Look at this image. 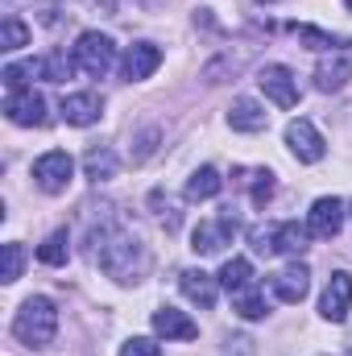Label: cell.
I'll return each instance as SVG.
<instances>
[{"mask_svg":"<svg viewBox=\"0 0 352 356\" xmlns=\"http://www.w3.org/2000/svg\"><path fill=\"white\" fill-rule=\"evenodd\" d=\"M91 257H95V266L104 269L108 277H116V282H125V286L141 282L145 269H150L145 245H141L133 232L116 228V224H104L99 232H91Z\"/></svg>","mask_w":352,"mask_h":356,"instance_id":"cell-1","label":"cell"},{"mask_svg":"<svg viewBox=\"0 0 352 356\" xmlns=\"http://www.w3.org/2000/svg\"><path fill=\"white\" fill-rule=\"evenodd\" d=\"M54 332H58V307L50 298H42V294L25 298L17 319H13V336L21 344H29V348H46L54 340Z\"/></svg>","mask_w":352,"mask_h":356,"instance_id":"cell-2","label":"cell"},{"mask_svg":"<svg viewBox=\"0 0 352 356\" xmlns=\"http://www.w3.org/2000/svg\"><path fill=\"white\" fill-rule=\"evenodd\" d=\"M71 63H75V71L79 75H88V79H104L108 71H112V63H116V46H112V38H104V33H79V42L71 46Z\"/></svg>","mask_w":352,"mask_h":356,"instance_id":"cell-3","label":"cell"},{"mask_svg":"<svg viewBox=\"0 0 352 356\" xmlns=\"http://www.w3.org/2000/svg\"><path fill=\"white\" fill-rule=\"evenodd\" d=\"M307 236L311 228H303L298 220H282V224H269L253 232V249L257 253H286V257H298L307 249Z\"/></svg>","mask_w":352,"mask_h":356,"instance_id":"cell-4","label":"cell"},{"mask_svg":"<svg viewBox=\"0 0 352 356\" xmlns=\"http://www.w3.org/2000/svg\"><path fill=\"white\" fill-rule=\"evenodd\" d=\"M71 175H75V162H71V154H63V149H50V154H42V158L33 162V178H38V186H42L46 195H63V191L71 186Z\"/></svg>","mask_w":352,"mask_h":356,"instance_id":"cell-5","label":"cell"},{"mask_svg":"<svg viewBox=\"0 0 352 356\" xmlns=\"http://www.w3.org/2000/svg\"><path fill=\"white\" fill-rule=\"evenodd\" d=\"M241 232V224H237V216H232V207L216 220V224H199L195 232H191V249L199 253V257H207V253H220L232 236Z\"/></svg>","mask_w":352,"mask_h":356,"instance_id":"cell-6","label":"cell"},{"mask_svg":"<svg viewBox=\"0 0 352 356\" xmlns=\"http://www.w3.org/2000/svg\"><path fill=\"white\" fill-rule=\"evenodd\" d=\"M286 145H290V154L298 158V162H323V137H319V129L311 124V120H290L286 124Z\"/></svg>","mask_w":352,"mask_h":356,"instance_id":"cell-7","label":"cell"},{"mask_svg":"<svg viewBox=\"0 0 352 356\" xmlns=\"http://www.w3.org/2000/svg\"><path fill=\"white\" fill-rule=\"evenodd\" d=\"M4 112H8V120H13V124H21V129H42V124H46V99H42L33 88L8 91Z\"/></svg>","mask_w":352,"mask_h":356,"instance_id":"cell-8","label":"cell"},{"mask_svg":"<svg viewBox=\"0 0 352 356\" xmlns=\"http://www.w3.org/2000/svg\"><path fill=\"white\" fill-rule=\"evenodd\" d=\"M349 307H352V273H332V282H328V290H323V298H319V315L328 319V323H344L349 319Z\"/></svg>","mask_w":352,"mask_h":356,"instance_id":"cell-9","label":"cell"},{"mask_svg":"<svg viewBox=\"0 0 352 356\" xmlns=\"http://www.w3.org/2000/svg\"><path fill=\"white\" fill-rule=\"evenodd\" d=\"M307 228H311V236H319V241H332V236L344 228V203H340L336 195H323V199H315V207H311V216H307Z\"/></svg>","mask_w":352,"mask_h":356,"instance_id":"cell-10","label":"cell"},{"mask_svg":"<svg viewBox=\"0 0 352 356\" xmlns=\"http://www.w3.org/2000/svg\"><path fill=\"white\" fill-rule=\"evenodd\" d=\"M257 83H262V91L278 104V108H294V104H298V83H294V75H290L286 67H278V63L262 67Z\"/></svg>","mask_w":352,"mask_h":356,"instance_id":"cell-11","label":"cell"},{"mask_svg":"<svg viewBox=\"0 0 352 356\" xmlns=\"http://www.w3.org/2000/svg\"><path fill=\"white\" fill-rule=\"evenodd\" d=\"M269 290H273V298H282V302H303L307 298V290H311V269L307 266H286L278 269L273 277H269Z\"/></svg>","mask_w":352,"mask_h":356,"instance_id":"cell-12","label":"cell"},{"mask_svg":"<svg viewBox=\"0 0 352 356\" xmlns=\"http://www.w3.org/2000/svg\"><path fill=\"white\" fill-rule=\"evenodd\" d=\"M162 67V50L154 46V42H137V46H129V54H125V79L129 83H141V79H150L154 71Z\"/></svg>","mask_w":352,"mask_h":356,"instance_id":"cell-13","label":"cell"},{"mask_svg":"<svg viewBox=\"0 0 352 356\" xmlns=\"http://www.w3.org/2000/svg\"><path fill=\"white\" fill-rule=\"evenodd\" d=\"M228 124H232L237 133H262L265 124H269V112H265L257 99L241 95V99H232V108H228Z\"/></svg>","mask_w":352,"mask_h":356,"instance_id":"cell-14","label":"cell"},{"mask_svg":"<svg viewBox=\"0 0 352 356\" xmlns=\"http://www.w3.org/2000/svg\"><path fill=\"white\" fill-rule=\"evenodd\" d=\"M216 282H220V277H211V273H203V269H182V273H178L182 294H186L191 302H199L203 311L216 307Z\"/></svg>","mask_w":352,"mask_h":356,"instance_id":"cell-15","label":"cell"},{"mask_svg":"<svg viewBox=\"0 0 352 356\" xmlns=\"http://www.w3.org/2000/svg\"><path fill=\"white\" fill-rule=\"evenodd\" d=\"M154 332L166 336V340H195V336H199V323L186 319L175 307H158V311H154Z\"/></svg>","mask_w":352,"mask_h":356,"instance_id":"cell-16","label":"cell"},{"mask_svg":"<svg viewBox=\"0 0 352 356\" xmlns=\"http://www.w3.org/2000/svg\"><path fill=\"white\" fill-rule=\"evenodd\" d=\"M63 116H67V124H75V129L95 124V120H99V95H91V91L67 95V99H63Z\"/></svg>","mask_w":352,"mask_h":356,"instance_id":"cell-17","label":"cell"},{"mask_svg":"<svg viewBox=\"0 0 352 356\" xmlns=\"http://www.w3.org/2000/svg\"><path fill=\"white\" fill-rule=\"evenodd\" d=\"M349 75H352V63L344 54H332V58H323V63L315 67V88L319 91H340L349 83Z\"/></svg>","mask_w":352,"mask_h":356,"instance_id":"cell-18","label":"cell"},{"mask_svg":"<svg viewBox=\"0 0 352 356\" xmlns=\"http://www.w3.org/2000/svg\"><path fill=\"white\" fill-rule=\"evenodd\" d=\"M83 170H88L91 182H108V178H116L120 162H116V154L108 145H95V149H88V158H83Z\"/></svg>","mask_w":352,"mask_h":356,"instance_id":"cell-19","label":"cell"},{"mask_svg":"<svg viewBox=\"0 0 352 356\" xmlns=\"http://www.w3.org/2000/svg\"><path fill=\"white\" fill-rule=\"evenodd\" d=\"M237 182L249 191L253 207H265V203L273 199V175H269V170H237Z\"/></svg>","mask_w":352,"mask_h":356,"instance_id":"cell-20","label":"cell"},{"mask_svg":"<svg viewBox=\"0 0 352 356\" xmlns=\"http://www.w3.org/2000/svg\"><path fill=\"white\" fill-rule=\"evenodd\" d=\"M220 186H224L220 170H216V166H203V170H195L191 182H186V199H191V203H199V199H216Z\"/></svg>","mask_w":352,"mask_h":356,"instance_id":"cell-21","label":"cell"},{"mask_svg":"<svg viewBox=\"0 0 352 356\" xmlns=\"http://www.w3.org/2000/svg\"><path fill=\"white\" fill-rule=\"evenodd\" d=\"M232 311L241 315V319H262L265 315V294L249 282V286H241V290H232Z\"/></svg>","mask_w":352,"mask_h":356,"instance_id":"cell-22","label":"cell"},{"mask_svg":"<svg viewBox=\"0 0 352 356\" xmlns=\"http://www.w3.org/2000/svg\"><path fill=\"white\" fill-rule=\"evenodd\" d=\"M67 257H71V236H67V228H58V232H50V236L42 241L38 261H42V266H67Z\"/></svg>","mask_w":352,"mask_h":356,"instance_id":"cell-23","label":"cell"},{"mask_svg":"<svg viewBox=\"0 0 352 356\" xmlns=\"http://www.w3.org/2000/svg\"><path fill=\"white\" fill-rule=\"evenodd\" d=\"M253 282V266H249V257H228L224 269H220V286L232 294V290H241V286H249Z\"/></svg>","mask_w":352,"mask_h":356,"instance_id":"cell-24","label":"cell"},{"mask_svg":"<svg viewBox=\"0 0 352 356\" xmlns=\"http://www.w3.org/2000/svg\"><path fill=\"white\" fill-rule=\"evenodd\" d=\"M38 75H42V58H33V63H8V67H4V88L25 91L29 79H38Z\"/></svg>","mask_w":352,"mask_h":356,"instance_id":"cell-25","label":"cell"},{"mask_svg":"<svg viewBox=\"0 0 352 356\" xmlns=\"http://www.w3.org/2000/svg\"><path fill=\"white\" fill-rule=\"evenodd\" d=\"M21 46H29V25L8 13L4 25H0V50H21Z\"/></svg>","mask_w":352,"mask_h":356,"instance_id":"cell-26","label":"cell"},{"mask_svg":"<svg viewBox=\"0 0 352 356\" xmlns=\"http://www.w3.org/2000/svg\"><path fill=\"white\" fill-rule=\"evenodd\" d=\"M21 269H25V249H21L17 241H8V245H4V273H0V277L13 286V282L21 277Z\"/></svg>","mask_w":352,"mask_h":356,"instance_id":"cell-27","label":"cell"},{"mask_svg":"<svg viewBox=\"0 0 352 356\" xmlns=\"http://www.w3.org/2000/svg\"><path fill=\"white\" fill-rule=\"evenodd\" d=\"M294 38L307 42V46H315V50H332V46H340L332 33H323V29H315V25H294Z\"/></svg>","mask_w":352,"mask_h":356,"instance_id":"cell-28","label":"cell"},{"mask_svg":"<svg viewBox=\"0 0 352 356\" xmlns=\"http://www.w3.org/2000/svg\"><path fill=\"white\" fill-rule=\"evenodd\" d=\"M120 356H162V348H158L154 340H145V336H133V340L120 348Z\"/></svg>","mask_w":352,"mask_h":356,"instance_id":"cell-29","label":"cell"},{"mask_svg":"<svg viewBox=\"0 0 352 356\" xmlns=\"http://www.w3.org/2000/svg\"><path fill=\"white\" fill-rule=\"evenodd\" d=\"M224 356H253V340L249 336H228L224 340Z\"/></svg>","mask_w":352,"mask_h":356,"instance_id":"cell-30","label":"cell"},{"mask_svg":"<svg viewBox=\"0 0 352 356\" xmlns=\"http://www.w3.org/2000/svg\"><path fill=\"white\" fill-rule=\"evenodd\" d=\"M257 4H269V0H257Z\"/></svg>","mask_w":352,"mask_h":356,"instance_id":"cell-31","label":"cell"},{"mask_svg":"<svg viewBox=\"0 0 352 356\" xmlns=\"http://www.w3.org/2000/svg\"><path fill=\"white\" fill-rule=\"evenodd\" d=\"M344 4H349V8H352V0H344Z\"/></svg>","mask_w":352,"mask_h":356,"instance_id":"cell-32","label":"cell"}]
</instances>
